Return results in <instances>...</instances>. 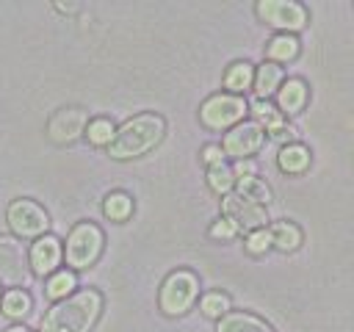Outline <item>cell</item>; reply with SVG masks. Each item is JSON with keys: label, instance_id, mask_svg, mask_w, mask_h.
<instances>
[{"label": "cell", "instance_id": "obj_1", "mask_svg": "<svg viewBox=\"0 0 354 332\" xmlns=\"http://www.w3.org/2000/svg\"><path fill=\"white\" fill-rule=\"evenodd\" d=\"M102 313V296L97 290H77L64 296L41 318V332H88Z\"/></svg>", "mask_w": 354, "mask_h": 332}, {"label": "cell", "instance_id": "obj_2", "mask_svg": "<svg viewBox=\"0 0 354 332\" xmlns=\"http://www.w3.org/2000/svg\"><path fill=\"white\" fill-rule=\"evenodd\" d=\"M163 130H166V122L158 113L133 116L119 130H113V138L108 141V155L116 160L138 158V155L149 152L163 138Z\"/></svg>", "mask_w": 354, "mask_h": 332}, {"label": "cell", "instance_id": "obj_3", "mask_svg": "<svg viewBox=\"0 0 354 332\" xmlns=\"http://www.w3.org/2000/svg\"><path fill=\"white\" fill-rule=\"evenodd\" d=\"M199 293V279L191 271H171L160 285V310L166 315H183Z\"/></svg>", "mask_w": 354, "mask_h": 332}, {"label": "cell", "instance_id": "obj_4", "mask_svg": "<svg viewBox=\"0 0 354 332\" xmlns=\"http://www.w3.org/2000/svg\"><path fill=\"white\" fill-rule=\"evenodd\" d=\"M102 243L105 238L97 224H88V221L77 224L66 238V263L72 268H86L88 263L97 260V255L102 252Z\"/></svg>", "mask_w": 354, "mask_h": 332}, {"label": "cell", "instance_id": "obj_5", "mask_svg": "<svg viewBox=\"0 0 354 332\" xmlns=\"http://www.w3.org/2000/svg\"><path fill=\"white\" fill-rule=\"evenodd\" d=\"M243 113H246V100L241 94H213L199 108V119L210 130L232 127V124H238L243 119Z\"/></svg>", "mask_w": 354, "mask_h": 332}, {"label": "cell", "instance_id": "obj_6", "mask_svg": "<svg viewBox=\"0 0 354 332\" xmlns=\"http://www.w3.org/2000/svg\"><path fill=\"white\" fill-rule=\"evenodd\" d=\"M8 227L14 230V235L19 238H41L50 227V219H47V210L41 205H36L33 199H14L8 205Z\"/></svg>", "mask_w": 354, "mask_h": 332}, {"label": "cell", "instance_id": "obj_7", "mask_svg": "<svg viewBox=\"0 0 354 332\" xmlns=\"http://www.w3.org/2000/svg\"><path fill=\"white\" fill-rule=\"evenodd\" d=\"M28 277H30L28 255H25V246L19 243V238L0 235V282L19 288L28 282Z\"/></svg>", "mask_w": 354, "mask_h": 332}, {"label": "cell", "instance_id": "obj_8", "mask_svg": "<svg viewBox=\"0 0 354 332\" xmlns=\"http://www.w3.org/2000/svg\"><path fill=\"white\" fill-rule=\"evenodd\" d=\"M221 208H224V219L232 221L235 230H249L252 232V230H260L268 221L266 208L252 202V199H246V196H241L238 191L235 194H224Z\"/></svg>", "mask_w": 354, "mask_h": 332}, {"label": "cell", "instance_id": "obj_9", "mask_svg": "<svg viewBox=\"0 0 354 332\" xmlns=\"http://www.w3.org/2000/svg\"><path fill=\"white\" fill-rule=\"evenodd\" d=\"M257 14H260L268 25L282 28L285 33H288V30H299V28H304V22H307L304 6L290 3V0H263V3H257Z\"/></svg>", "mask_w": 354, "mask_h": 332}, {"label": "cell", "instance_id": "obj_10", "mask_svg": "<svg viewBox=\"0 0 354 332\" xmlns=\"http://www.w3.org/2000/svg\"><path fill=\"white\" fill-rule=\"evenodd\" d=\"M86 124H88V113L83 108H61V111H55L50 116L47 136L55 144H69V141H75V138L83 136Z\"/></svg>", "mask_w": 354, "mask_h": 332}, {"label": "cell", "instance_id": "obj_11", "mask_svg": "<svg viewBox=\"0 0 354 332\" xmlns=\"http://www.w3.org/2000/svg\"><path fill=\"white\" fill-rule=\"evenodd\" d=\"M266 133L257 122H241L224 136V155H232L238 160H246L252 152L260 149Z\"/></svg>", "mask_w": 354, "mask_h": 332}, {"label": "cell", "instance_id": "obj_12", "mask_svg": "<svg viewBox=\"0 0 354 332\" xmlns=\"http://www.w3.org/2000/svg\"><path fill=\"white\" fill-rule=\"evenodd\" d=\"M58 263H61V241L53 235H41L30 246V268L44 277V274H53Z\"/></svg>", "mask_w": 354, "mask_h": 332}, {"label": "cell", "instance_id": "obj_13", "mask_svg": "<svg viewBox=\"0 0 354 332\" xmlns=\"http://www.w3.org/2000/svg\"><path fill=\"white\" fill-rule=\"evenodd\" d=\"M216 332H274V329L252 313H227L221 315Z\"/></svg>", "mask_w": 354, "mask_h": 332}, {"label": "cell", "instance_id": "obj_14", "mask_svg": "<svg viewBox=\"0 0 354 332\" xmlns=\"http://www.w3.org/2000/svg\"><path fill=\"white\" fill-rule=\"evenodd\" d=\"M279 108L285 111V113H296V111H301V105H304V100H307V86H304V80H299V77H293V80H288L282 89H279Z\"/></svg>", "mask_w": 354, "mask_h": 332}, {"label": "cell", "instance_id": "obj_15", "mask_svg": "<svg viewBox=\"0 0 354 332\" xmlns=\"http://www.w3.org/2000/svg\"><path fill=\"white\" fill-rule=\"evenodd\" d=\"M268 232H271V246H277L282 252H293L301 243V230L290 221H277Z\"/></svg>", "mask_w": 354, "mask_h": 332}, {"label": "cell", "instance_id": "obj_16", "mask_svg": "<svg viewBox=\"0 0 354 332\" xmlns=\"http://www.w3.org/2000/svg\"><path fill=\"white\" fill-rule=\"evenodd\" d=\"M307 163H310V152L301 147V144H288V147H282V152H279V169L282 172H304L307 169Z\"/></svg>", "mask_w": 354, "mask_h": 332}, {"label": "cell", "instance_id": "obj_17", "mask_svg": "<svg viewBox=\"0 0 354 332\" xmlns=\"http://www.w3.org/2000/svg\"><path fill=\"white\" fill-rule=\"evenodd\" d=\"M279 80H282V69L277 64H263L257 69V75H254V91L260 97H268V94H274L279 89Z\"/></svg>", "mask_w": 354, "mask_h": 332}, {"label": "cell", "instance_id": "obj_18", "mask_svg": "<svg viewBox=\"0 0 354 332\" xmlns=\"http://www.w3.org/2000/svg\"><path fill=\"white\" fill-rule=\"evenodd\" d=\"M252 113L257 116V124H260V127H266V130H271V133H279V130L285 127L282 113H279L271 102H266V100H257V102L252 105Z\"/></svg>", "mask_w": 354, "mask_h": 332}, {"label": "cell", "instance_id": "obj_19", "mask_svg": "<svg viewBox=\"0 0 354 332\" xmlns=\"http://www.w3.org/2000/svg\"><path fill=\"white\" fill-rule=\"evenodd\" d=\"M296 53H299V42L288 33H279L268 42V58L271 61H290V58H296Z\"/></svg>", "mask_w": 354, "mask_h": 332}, {"label": "cell", "instance_id": "obj_20", "mask_svg": "<svg viewBox=\"0 0 354 332\" xmlns=\"http://www.w3.org/2000/svg\"><path fill=\"white\" fill-rule=\"evenodd\" d=\"M3 313H6L8 318H25V315L30 313V296H28L25 290H19V288L8 290V293L3 296Z\"/></svg>", "mask_w": 354, "mask_h": 332}, {"label": "cell", "instance_id": "obj_21", "mask_svg": "<svg viewBox=\"0 0 354 332\" xmlns=\"http://www.w3.org/2000/svg\"><path fill=\"white\" fill-rule=\"evenodd\" d=\"M252 66L246 64V61H238V64H232L230 69H227V75H224V83H227V89H232V94L235 91H243V89H249V83H252Z\"/></svg>", "mask_w": 354, "mask_h": 332}, {"label": "cell", "instance_id": "obj_22", "mask_svg": "<svg viewBox=\"0 0 354 332\" xmlns=\"http://www.w3.org/2000/svg\"><path fill=\"white\" fill-rule=\"evenodd\" d=\"M238 183V194L241 196H246V199H252V202H257V205H268V199H271V191L266 188V183H260L257 177H246V180H235Z\"/></svg>", "mask_w": 354, "mask_h": 332}, {"label": "cell", "instance_id": "obj_23", "mask_svg": "<svg viewBox=\"0 0 354 332\" xmlns=\"http://www.w3.org/2000/svg\"><path fill=\"white\" fill-rule=\"evenodd\" d=\"M102 210H105V216H108V219L122 221V219H127V216H130V210H133V199H130L127 194L116 191V194H111V196L105 199Z\"/></svg>", "mask_w": 354, "mask_h": 332}, {"label": "cell", "instance_id": "obj_24", "mask_svg": "<svg viewBox=\"0 0 354 332\" xmlns=\"http://www.w3.org/2000/svg\"><path fill=\"white\" fill-rule=\"evenodd\" d=\"M207 180H210V188L218 191V194H230V188L235 185V177H232V169L224 166V163H216L210 166L207 172Z\"/></svg>", "mask_w": 354, "mask_h": 332}, {"label": "cell", "instance_id": "obj_25", "mask_svg": "<svg viewBox=\"0 0 354 332\" xmlns=\"http://www.w3.org/2000/svg\"><path fill=\"white\" fill-rule=\"evenodd\" d=\"M202 313L207 318H221L230 313V299L224 293H205L202 296Z\"/></svg>", "mask_w": 354, "mask_h": 332}, {"label": "cell", "instance_id": "obj_26", "mask_svg": "<svg viewBox=\"0 0 354 332\" xmlns=\"http://www.w3.org/2000/svg\"><path fill=\"white\" fill-rule=\"evenodd\" d=\"M72 288H75V274H69V271H58V274L50 277V282H47V296H53V299H64Z\"/></svg>", "mask_w": 354, "mask_h": 332}, {"label": "cell", "instance_id": "obj_27", "mask_svg": "<svg viewBox=\"0 0 354 332\" xmlns=\"http://www.w3.org/2000/svg\"><path fill=\"white\" fill-rule=\"evenodd\" d=\"M88 138H91L94 144H108V141L113 138V124H111V119H94V122H88Z\"/></svg>", "mask_w": 354, "mask_h": 332}, {"label": "cell", "instance_id": "obj_28", "mask_svg": "<svg viewBox=\"0 0 354 332\" xmlns=\"http://www.w3.org/2000/svg\"><path fill=\"white\" fill-rule=\"evenodd\" d=\"M268 246H271V232H268L266 227L249 232V238H246V249H249L252 255H263Z\"/></svg>", "mask_w": 354, "mask_h": 332}, {"label": "cell", "instance_id": "obj_29", "mask_svg": "<svg viewBox=\"0 0 354 332\" xmlns=\"http://www.w3.org/2000/svg\"><path fill=\"white\" fill-rule=\"evenodd\" d=\"M238 230H235V224L232 221H227V219H218L213 227H210V235L213 238H232Z\"/></svg>", "mask_w": 354, "mask_h": 332}, {"label": "cell", "instance_id": "obj_30", "mask_svg": "<svg viewBox=\"0 0 354 332\" xmlns=\"http://www.w3.org/2000/svg\"><path fill=\"white\" fill-rule=\"evenodd\" d=\"M254 172H257V169H254L252 160H238V166L232 169V177H235V180H246V177H254Z\"/></svg>", "mask_w": 354, "mask_h": 332}, {"label": "cell", "instance_id": "obj_31", "mask_svg": "<svg viewBox=\"0 0 354 332\" xmlns=\"http://www.w3.org/2000/svg\"><path fill=\"white\" fill-rule=\"evenodd\" d=\"M221 158H224V152H221V147H205V160H207L210 166H216V163H221Z\"/></svg>", "mask_w": 354, "mask_h": 332}, {"label": "cell", "instance_id": "obj_32", "mask_svg": "<svg viewBox=\"0 0 354 332\" xmlns=\"http://www.w3.org/2000/svg\"><path fill=\"white\" fill-rule=\"evenodd\" d=\"M6 332H28V329H25V326H8Z\"/></svg>", "mask_w": 354, "mask_h": 332}]
</instances>
